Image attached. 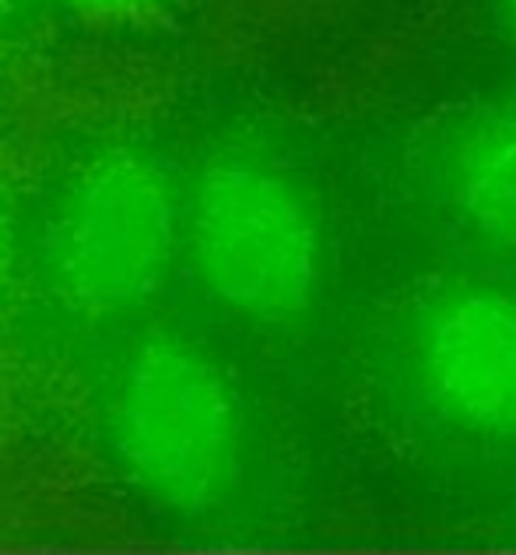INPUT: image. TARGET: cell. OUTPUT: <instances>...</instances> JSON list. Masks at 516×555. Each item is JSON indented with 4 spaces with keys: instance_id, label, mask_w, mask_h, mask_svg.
<instances>
[{
    "instance_id": "obj_4",
    "label": "cell",
    "mask_w": 516,
    "mask_h": 555,
    "mask_svg": "<svg viewBox=\"0 0 516 555\" xmlns=\"http://www.w3.org/2000/svg\"><path fill=\"white\" fill-rule=\"evenodd\" d=\"M415 370L450 422L516 440V299L492 288L433 299L415 327Z\"/></svg>"
},
{
    "instance_id": "obj_8",
    "label": "cell",
    "mask_w": 516,
    "mask_h": 555,
    "mask_svg": "<svg viewBox=\"0 0 516 555\" xmlns=\"http://www.w3.org/2000/svg\"><path fill=\"white\" fill-rule=\"evenodd\" d=\"M499 8H503V18H506L509 33H513V39H516V0H499Z\"/></svg>"
},
{
    "instance_id": "obj_1",
    "label": "cell",
    "mask_w": 516,
    "mask_h": 555,
    "mask_svg": "<svg viewBox=\"0 0 516 555\" xmlns=\"http://www.w3.org/2000/svg\"><path fill=\"white\" fill-rule=\"evenodd\" d=\"M113 450L155 506L211 514L232 495L243 464V415L229 376L194 345H141L116 384Z\"/></svg>"
},
{
    "instance_id": "obj_9",
    "label": "cell",
    "mask_w": 516,
    "mask_h": 555,
    "mask_svg": "<svg viewBox=\"0 0 516 555\" xmlns=\"http://www.w3.org/2000/svg\"><path fill=\"white\" fill-rule=\"evenodd\" d=\"M8 11H11V0H0V18H4Z\"/></svg>"
},
{
    "instance_id": "obj_7",
    "label": "cell",
    "mask_w": 516,
    "mask_h": 555,
    "mask_svg": "<svg viewBox=\"0 0 516 555\" xmlns=\"http://www.w3.org/2000/svg\"><path fill=\"white\" fill-rule=\"evenodd\" d=\"M8 268H11V208L0 197V285H4Z\"/></svg>"
},
{
    "instance_id": "obj_5",
    "label": "cell",
    "mask_w": 516,
    "mask_h": 555,
    "mask_svg": "<svg viewBox=\"0 0 516 555\" xmlns=\"http://www.w3.org/2000/svg\"><path fill=\"white\" fill-rule=\"evenodd\" d=\"M442 172L464 222L516 254V109L470 124L447 152Z\"/></svg>"
},
{
    "instance_id": "obj_3",
    "label": "cell",
    "mask_w": 516,
    "mask_h": 555,
    "mask_svg": "<svg viewBox=\"0 0 516 555\" xmlns=\"http://www.w3.org/2000/svg\"><path fill=\"white\" fill-rule=\"evenodd\" d=\"M176 250V204L166 177L134 152L85 166L47 229V268L78 306L113 310L166 282Z\"/></svg>"
},
{
    "instance_id": "obj_2",
    "label": "cell",
    "mask_w": 516,
    "mask_h": 555,
    "mask_svg": "<svg viewBox=\"0 0 516 555\" xmlns=\"http://www.w3.org/2000/svg\"><path fill=\"white\" fill-rule=\"evenodd\" d=\"M190 254L204 288L260 324L313 310L323 282L320 222L302 186L260 158H218L190 201Z\"/></svg>"
},
{
    "instance_id": "obj_6",
    "label": "cell",
    "mask_w": 516,
    "mask_h": 555,
    "mask_svg": "<svg viewBox=\"0 0 516 555\" xmlns=\"http://www.w3.org/2000/svg\"><path fill=\"white\" fill-rule=\"evenodd\" d=\"M64 4L99 25H138L158 14L162 0H64Z\"/></svg>"
}]
</instances>
